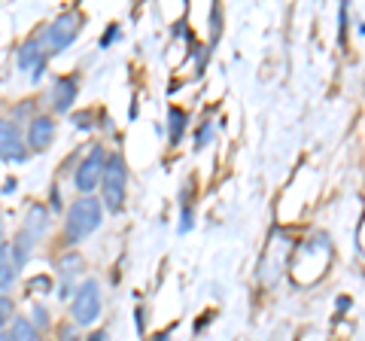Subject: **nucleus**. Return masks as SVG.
Masks as SVG:
<instances>
[{
    "label": "nucleus",
    "mask_w": 365,
    "mask_h": 341,
    "mask_svg": "<svg viewBox=\"0 0 365 341\" xmlns=\"http://www.w3.org/2000/svg\"><path fill=\"white\" fill-rule=\"evenodd\" d=\"M101 220H104V208H101L98 198H91V195L76 198L71 204V210H67V220H64V241L71 247L86 241L91 232H98Z\"/></svg>",
    "instance_id": "1"
},
{
    "label": "nucleus",
    "mask_w": 365,
    "mask_h": 341,
    "mask_svg": "<svg viewBox=\"0 0 365 341\" xmlns=\"http://www.w3.org/2000/svg\"><path fill=\"white\" fill-rule=\"evenodd\" d=\"M101 186H104V204L110 213H119L125 208V192H128V168H125L122 156H110L104 165V177H101Z\"/></svg>",
    "instance_id": "2"
},
{
    "label": "nucleus",
    "mask_w": 365,
    "mask_h": 341,
    "mask_svg": "<svg viewBox=\"0 0 365 341\" xmlns=\"http://www.w3.org/2000/svg\"><path fill=\"white\" fill-rule=\"evenodd\" d=\"M101 287L98 280H83L73 292V302H71V317L76 326H91L101 317Z\"/></svg>",
    "instance_id": "3"
},
{
    "label": "nucleus",
    "mask_w": 365,
    "mask_h": 341,
    "mask_svg": "<svg viewBox=\"0 0 365 341\" xmlns=\"http://www.w3.org/2000/svg\"><path fill=\"white\" fill-rule=\"evenodd\" d=\"M79 25H83V19H79V13H64L52 21L49 28H46V55H58L64 52L71 43L79 37Z\"/></svg>",
    "instance_id": "4"
},
{
    "label": "nucleus",
    "mask_w": 365,
    "mask_h": 341,
    "mask_svg": "<svg viewBox=\"0 0 365 341\" xmlns=\"http://www.w3.org/2000/svg\"><path fill=\"white\" fill-rule=\"evenodd\" d=\"M104 165H107V153L104 146H91V153L83 158V165L76 168V177L73 183L76 189L83 192V195H88L95 186H101V177H104Z\"/></svg>",
    "instance_id": "5"
},
{
    "label": "nucleus",
    "mask_w": 365,
    "mask_h": 341,
    "mask_svg": "<svg viewBox=\"0 0 365 341\" xmlns=\"http://www.w3.org/2000/svg\"><path fill=\"white\" fill-rule=\"evenodd\" d=\"M55 141V119L52 116H37L28 125V146L34 153L49 150V143Z\"/></svg>",
    "instance_id": "6"
},
{
    "label": "nucleus",
    "mask_w": 365,
    "mask_h": 341,
    "mask_svg": "<svg viewBox=\"0 0 365 341\" xmlns=\"http://www.w3.org/2000/svg\"><path fill=\"white\" fill-rule=\"evenodd\" d=\"M13 158H25V153H21V134L13 122L0 119V162H13Z\"/></svg>",
    "instance_id": "7"
},
{
    "label": "nucleus",
    "mask_w": 365,
    "mask_h": 341,
    "mask_svg": "<svg viewBox=\"0 0 365 341\" xmlns=\"http://www.w3.org/2000/svg\"><path fill=\"white\" fill-rule=\"evenodd\" d=\"M76 95H79V83H76V79L73 76H61L58 83H55V88H52V107H55V113H67V110H71Z\"/></svg>",
    "instance_id": "8"
},
{
    "label": "nucleus",
    "mask_w": 365,
    "mask_h": 341,
    "mask_svg": "<svg viewBox=\"0 0 365 341\" xmlns=\"http://www.w3.org/2000/svg\"><path fill=\"white\" fill-rule=\"evenodd\" d=\"M43 64H46V52L40 49L37 40H28L19 52V67L21 71H31V79H40L43 73Z\"/></svg>",
    "instance_id": "9"
},
{
    "label": "nucleus",
    "mask_w": 365,
    "mask_h": 341,
    "mask_svg": "<svg viewBox=\"0 0 365 341\" xmlns=\"http://www.w3.org/2000/svg\"><path fill=\"white\" fill-rule=\"evenodd\" d=\"M9 341H40V332L28 317H13V326H9Z\"/></svg>",
    "instance_id": "10"
},
{
    "label": "nucleus",
    "mask_w": 365,
    "mask_h": 341,
    "mask_svg": "<svg viewBox=\"0 0 365 341\" xmlns=\"http://www.w3.org/2000/svg\"><path fill=\"white\" fill-rule=\"evenodd\" d=\"M16 275H19V265H16V259H13V253H9V247H6L4 253H0V292L13 287Z\"/></svg>",
    "instance_id": "11"
},
{
    "label": "nucleus",
    "mask_w": 365,
    "mask_h": 341,
    "mask_svg": "<svg viewBox=\"0 0 365 341\" xmlns=\"http://www.w3.org/2000/svg\"><path fill=\"white\" fill-rule=\"evenodd\" d=\"M46 229V210L43 208H31V213H28V235L34 238V235H40Z\"/></svg>",
    "instance_id": "12"
},
{
    "label": "nucleus",
    "mask_w": 365,
    "mask_h": 341,
    "mask_svg": "<svg viewBox=\"0 0 365 341\" xmlns=\"http://www.w3.org/2000/svg\"><path fill=\"white\" fill-rule=\"evenodd\" d=\"M182 128H186V113L182 110H170V141H180V134H182Z\"/></svg>",
    "instance_id": "13"
},
{
    "label": "nucleus",
    "mask_w": 365,
    "mask_h": 341,
    "mask_svg": "<svg viewBox=\"0 0 365 341\" xmlns=\"http://www.w3.org/2000/svg\"><path fill=\"white\" fill-rule=\"evenodd\" d=\"M6 323H13V299L0 295V329H4Z\"/></svg>",
    "instance_id": "14"
},
{
    "label": "nucleus",
    "mask_w": 365,
    "mask_h": 341,
    "mask_svg": "<svg viewBox=\"0 0 365 341\" xmlns=\"http://www.w3.org/2000/svg\"><path fill=\"white\" fill-rule=\"evenodd\" d=\"M207 138H210V128H207V122H204V128L198 131V150L204 146V141H207Z\"/></svg>",
    "instance_id": "15"
},
{
    "label": "nucleus",
    "mask_w": 365,
    "mask_h": 341,
    "mask_svg": "<svg viewBox=\"0 0 365 341\" xmlns=\"http://www.w3.org/2000/svg\"><path fill=\"white\" fill-rule=\"evenodd\" d=\"M113 40H116V28H113V31H107V34H104V37H101V46H110V43H113Z\"/></svg>",
    "instance_id": "16"
},
{
    "label": "nucleus",
    "mask_w": 365,
    "mask_h": 341,
    "mask_svg": "<svg viewBox=\"0 0 365 341\" xmlns=\"http://www.w3.org/2000/svg\"><path fill=\"white\" fill-rule=\"evenodd\" d=\"M34 317H37L40 326H46V311H43V308H34Z\"/></svg>",
    "instance_id": "17"
},
{
    "label": "nucleus",
    "mask_w": 365,
    "mask_h": 341,
    "mask_svg": "<svg viewBox=\"0 0 365 341\" xmlns=\"http://www.w3.org/2000/svg\"><path fill=\"white\" fill-rule=\"evenodd\" d=\"M61 341H76V335H73V329H64V332H61Z\"/></svg>",
    "instance_id": "18"
},
{
    "label": "nucleus",
    "mask_w": 365,
    "mask_h": 341,
    "mask_svg": "<svg viewBox=\"0 0 365 341\" xmlns=\"http://www.w3.org/2000/svg\"><path fill=\"white\" fill-rule=\"evenodd\" d=\"M6 250V238H4V223H0V253Z\"/></svg>",
    "instance_id": "19"
},
{
    "label": "nucleus",
    "mask_w": 365,
    "mask_h": 341,
    "mask_svg": "<svg viewBox=\"0 0 365 341\" xmlns=\"http://www.w3.org/2000/svg\"><path fill=\"white\" fill-rule=\"evenodd\" d=\"M153 341H170V329H165V332H162V335H155Z\"/></svg>",
    "instance_id": "20"
},
{
    "label": "nucleus",
    "mask_w": 365,
    "mask_h": 341,
    "mask_svg": "<svg viewBox=\"0 0 365 341\" xmlns=\"http://www.w3.org/2000/svg\"><path fill=\"white\" fill-rule=\"evenodd\" d=\"M0 341H9V338H6V335H0Z\"/></svg>",
    "instance_id": "21"
}]
</instances>
